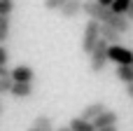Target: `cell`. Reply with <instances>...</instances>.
<instances>
[{"instance_id": "13", "label": "cell", "mask_w": 133, "mask_h": 131, "mask_svg": "<svg viewBox=\"0 0 133 131\" xmlns=\"http://www.w3.org/2000/svg\"><path fill=\"white\" fill-rule=\"evenodd\" d=\"M115 75H117L119 82H124V84H133V66H117Z\"/></svg>"}, {"instance_id": "1", "label": "cell", "mask_w": 133, "mask_h": 131, "mask_svg": "<svg viewBox=\"0 0 133 131\" xmlns=\"http://www.w3.org/2000/svg\"><path fill=\"white\" fill-rule=\"evenodd\" d=\"M82 12H84L91 21H98V23H105V26H108V23L112 21V16H115L108 7H101L96 0H82Z\"/></svg>"}, {"instance_id": "6", "label": "cell", "mask_w": 133, "mask_h": 131, "mask_svg": "<svg viewBox=\"0 0 133 131\" xmlns=\"http://www.w3.org/2000/svg\"><path fill=\"white\" fill-rule=\"evenodd\" d=\"M117 120H119V115L108 108V110H103L91 124H94V131H98V129H105V127H117Z\"/></svg>"}, {"instance_id": "20", "label": "cell", "mask_w": 133, "mask_h": 131, "mask_svg": "<svg viewBox=\"0 0 133 131\" xmlns=\"http://www.w3.org/2000/svg\"><path fill=\"white\" fill-rule=\"evenodd\" d=\"M7 61H9L7 47H5V45H0V68H7Z\"/></svg>"}, {"instance_id": "3", "label": "cell", "mask_w": 133, "mask_h": 131, "mask_svg": "<svg viewBox=\"0 0 133 131\" xmlns=\"http://www.w3.org/2000/svg\"><path fill=\"white\" fill-rule=\"evenodd\" d=\"M105 63H108V42L98 40L89 54V68H91V73H101L105 68Z\"/></svg>"}, {"instance_id": "15", "label": "cell", "mask_w": 133, "mask_h": 131, "mask_svg": "<svg viewBox=\"0 0 133 131\" xmlns=\"http://www.w3.org/2000/svg\"><path fill=\"white\" fill-rule=\"evenodd\" d=\"M68 129L70 131H94V124L91 122H84L82 117H75V120H70Z\"/></svg>"}, {"instance_id": "9", "label": "cell", "mask_w": 133, "mask_h": 131, "mask_svg": "<svg viewBox=\"0 0 133 131\" xmlns=\"http://www.w3.org/2000/svg\"><path fill=\"white\" fill-rule=\"evenodd\" d=\"M58 12H61L63 19H75V16H79V12H82V0H68Z\"/></svg>"}, {"instance_id": "11", "label": "cell", "mask_w": 133, "mask_h": 131, "mask_svg": "<svg viewBox=\"0 0 133 131\" xmlns=\"http://www.w3.org/2000/svg\"><path fill=\"white\" fill-rule=\"evenodd\" d=\"M101 40H105L108 45H119V42H122V35H119L115 28H110V26L101 23Z\"/></svg>"}, {"instance_id": "23", "label": "cell", "mask_w": 133, "mask_h": 131, "mask_svg": "<svg viewBox=\"0 0 133 131\" xmlns=\"http://www.w3.org/2000/svg\"><path fill=\"white\" fill-rule=\"evenodd\" d=\"M5 75H9V70L7 68H0V77H5Z\"/></svg>"}, {"instance_id": "21", "label": "cell", "mask_w": 133, "mask_h": 131, "mask_svg": "<svg viewBox=\"0 0 133 131\" xmlns=\"http://www.w3.org/2000/svg\"><path fill=\"white\" fill-rule=\"evenodd\" d=\"M96 2H98L101 7H108V9H110V5H112V0H96Z\"/></svg>"}, {"instance_id": "12", "label": "cell", "mask_w": 133, "mask_h": 131, "mask_svg": "<svg viewBox=\"0 0 133 131\" xmlns=\"http://www.w3.org/2000/svg\"><path fill=\"white\" fill-rule=\"evenodd\" d=\"M9 94H12L14 98H28V96L33 94V84H21V82H14V84H12V89H9Z\"/></svg>"}, {"instance_id": "25", "label": "cell", "mask_w": 133, "mask_h": 131, "mask_svg": "<svg viewBox=\"0 0 133 131\" xmlns=\"http://www.w3.org/2000/svg\"><path fill=\"white\" fill-rule=\"evenodd\" d=\"M54 131H70L68 127H61V129H54Z\"/></svg>"}, {"instance_id": "2", "label": "cell", "mask_w": 133, "mask_h": 131, "mask_svg": "<svg viewBox=\"0 0 133 131\" xmlns=\"http://www.w3.org/2000/svg\"><path fill=\"white\" fill-rule=\"evenodd\" d=\"M98 40H101V23L89 19V21H87V26H84V35H82V52L89 56Z\"/></svg>"}, {"instance_id": "14", "label": "cell", "mask_w": 133, "mask_h": 131, "mask_svg": "<svg viewBox=\"0 0 133 131\" xmlns=\"http://www.w3.org/2000/svg\"><path fill=\"white\" fill-rule=\"evenodd\" d=\"M9 30H12V19H9V16H0V45L7 42Z\"/></svg>"}, {"instance_id": "8", "label": "cell", "mask_w": 133, "mask_h": 131, "mask_svg": "<svg viewBox=\"0 0 133 131\" xmlns=\"http://www.w3.org/2000/svg\"><path fill=\"white\" fill-rule=\"evenodd\" d=\"M108 26H110V28H115L119 35H126V33H131V21H129L124 14H115V16H112V21H110Z\"/></svg>"}, {"instance_id": "16", "label": "cell", "mask_w": 133, "mask_h": 131, "mask_svg": "<svg viewBox=\"0 0 133 131\" xmlns=\"http://www.w3.org/2000/svg\"><path fill=\"white\" fill-rule=\"evenodd\" d=\"M126 7H129V0H112L110 12L112 14H126Z\"/></svg>"}, {"instance_id": "7", "label": "cell", "mask_w": 133, "mask_h": 131, "mask_svg": "<svg viewBox=\"0 0 133 131\" xmlns=\"http://www.w3.org/2000/svg\"><path fill=\"white\" fill-rule=\"evenodd\" d=\"M103 110H108V105H105L103 101H94V103H89V105L79 113V117H82L84 122H94V120H96Z\"/></svg>"}, {"instance_id": "18", "label": "cell", "mask_w": 133, "mask_h": 131, "mask_svg": "<svg viewBox=\"0 0 133 131\" xmlns=\"http://www.w3.org/2000/svg\"><path fill=\"white\" fill-rule=\"evenodd\" d=\"M65 2H68V0H42L44 9H49V12H58V9H61Z\"/></svg>"}, {"instance_id": "17", "label": "cell", "mask_w": 133, "mask_h": 131, "mask_svg": "<svg viewBox=\"0 0 133 131\" xmlns=\"http://www.w3.org/2000/svg\"><path fill=\"white\" fill-rule=\"evenodd\" d=\"M16 2L14 0H0V16H12Z\"/></svg>"}, {"instance_id": "22", "label": "cell", "mask_w": 133, "mask_h": 131, "mask_svg": "<svg viewBox=\"0 0 133 131\" xmlns=\"http://www.w3.org/2000/svg\"><path fill=\"white\" fill-rule=\"evenodd\" d=\"M126 94H129V98L133 101V84H126Z\"/></svg>"}, {"instance_id": "26", "label": "cell", "mask_w": 133, "mask_h": 131, "mask_svg": "<svg viewBox=\"0 0 133 131\" xmlns=\"http://www.w3.org/2000/svg\"><path fill=\"white\" fill-rule=\"evenodd\" d=\"M0 113H2V101H0Z\"/></svg>"}, {"instance_id": "10", "label": "cell", "mask_w": 133, "mask_h": 131, "mask_svg": "<svg viewBox=\"0 0 133 131\" xmlns=\"http://www.w3.org/2000/svg\"><path fill=\"white\" fill-rule=\"evenodd\" d=\"M28 131H54V120L49 115H37Z\"/></svg>"}, {"instance_id": "19", "label": "cell", "mask_w": 133, "mask_h": 131, "mask_svg": "<svg viewBox=\"0 0 133 131\" xmlns=\"http://www.w3.org/2000/svg\"><path fill=\"white\" fill-rule=\"evenodd\" d=\"M12 77L9 75H5V77H0V94H9V89H12Z\"/></svg>"}, {"instance_id": "24", "label": "cell", "mask_w": 133, "mask_h": 131, "mask_svg": "<svg viewBox=\"0 0 133 131\" xmlns=\"http://www.w3.org/2000/svg\"><path fill=\"white\" fill-rule=\"evenodd\" d=\"M98 131H117V127H105V129H98Z\"/></svg>"}, {"instance_id": "5", "label": "cell", "mask_w": 133, "mask_h": 131, "mask_svg": "<svg viewBox=\"0 0 133 131\" xmlns=\"http://www.w3.org/2000/svg\"><path fill=\"white\" fill-rule=\"evenodd\" d=\"M9 77H12V82H21V84H33V80H35V70L30 68V66H16V68H12L9 70Z\"/></svg>"}, {"instance_id": "4", "label": "cell", "mask_w": 133, "mask_h": 131, "mask_svg": "<svg viewBox=\"0 0 133 131\" xmlns=\"http://www.w3.org/2000/svg\"><path fill=\"white\" fill-rule=\"evenodd\" d=\"M108 61L117 66H133V49L124 45H108Z\"/></svg>"}]
</instances>
